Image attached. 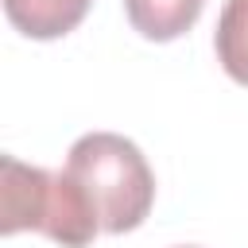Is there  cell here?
Listing matches in <instances>:
<instances>
[{
    "instance_id": "2",
    "label": "cell",
    "mask_w": 248,
    "mask_h": 248,
    "mask_svg": "<svg viewBox=\"0 0 248 248\" xmlns=\"http://www.w3.org/2000/svg\"><path fill=\"white\" fill-rule=\"evenodd\" d=\"M0 232L16 236L23 229H35L62 248H85L101 232V221L81 194V186L66 170H43L27 167L16 155L0 159Z\"/></svg>"
},
{
    "instance_id": "1",
    "label": "cell",
    "mask_w": 248,
    "mask_h": 248,
    "mask_svg": "<svg viewBox=\"0 0 248 248\" xmlns=\"http://www.w3.org/2000/svg\"><path fill=\"white\" fill-rule=\"evenodd\" d=\"M62 170L89 198L101 232H132L147 221L155 202V174L128 136L89 132L74 140Z\"/></svg>"
},
{
    "instance_id": "6",
    "label": "cell",
    "mask_w": 248,
    "mask_h": 248,
    "mask_svg": "<svg viewBox=\"0 0 248 248\" xmlns=\"http://www.w3.org/2000/svg\"><path fill=\"white\" fill-rule=\"evenodd\" d=\"M178 248H198V244H178Z\"/></svg>"
},
{
    "instance_id": "5",
    "label": "cell",
    "mask_w": 248,
    "mask_h": 248,
    "mask_svg": "<svg viewBox=\"0 0 248 248\" xmlns=\"http://www.w3.org/2000/svg\"><path fill=\"white\" fill-rule=\"evenodd\" d=\"M213 50L221 70L236 85H248V0H225L213 31Z\"/></svg>"
},
{
    "instance_id": "3",
    "label": "cell",
    "mask_w": 248,
    "mask_h": 248,
    "mask_svg": "<svg viewBox=\"0 0 248 248\" xmlns=\"http://www.w3.org/2000/svg\"><path fill=\"white\" fill-rule=\"evenodd\" d=\"M93 0H4V16L8 23L27 35V39H62L66 31H74Z\"/></svg>"
},
{
    "instance_id": "4",
    "label": "cell",
    "mask_w": 248,
    "mask_h": 248,
    "mask_svg": "<svg viewBox=\"0 0 248 248\" xmlns=\"http://www.w3.org/2000/svg\"><path fill=\"white\" fill-rule=\"evenodd\" d=\"M202 8L205 0H124V16L132 31H140L151 43H170L186 35L198 23Z\"/></svg>"
}]
</instances>
